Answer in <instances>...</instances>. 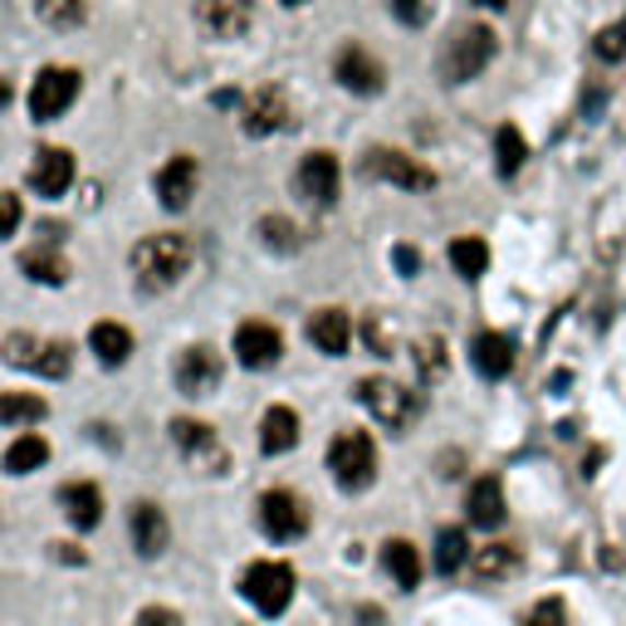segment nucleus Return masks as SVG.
<instances>
[{"label": "nucleus", "instance_id": "obj_46", "mask_svg": "<svg viewBox=\"0 0 626 626\" xmlns=\"http://www.w3.org/2000/svg\"><path fill=\"white\" fill-rule=\"evenodd\" d=\"M479 5H489V10H499V5H509V0H479Z\"/></svg>", "mask_w": 626, "mask_h": 626}, {"label": "nucleus", "instance_id": "obj_9", "mask_svg": "<svg viewBox=\"0 0 626 626\" xmlns=\"http://www.w3.org/2000/svg\"><path fill=\"white\" fill-rule=\"evenodd\" d=\"M221 352L206 348V343H196V348H186L182 358H176V387H182L186 396H211L216 387H221Z\"/></svg>", "mask_w": 626, "mask_h": 626}, {"label": "nucleus", "instance_id": "obj_5", "mask_svg": "<svg viewBox=\"0 0 626 626\" xmlns=\"http://www.w3.org/2000/svg\"><path fill=\"white\" fill-rule=\"evenodd\" d=\"M358 402L368 406L372 421H382L387 431H406V426L416 421V411H421L416 392L402 387V382H392V378H362L358 382Z\"/></svg>", "mask_w": 626, "mask_h": 626}, {"label": "nucleus", "instance_id": "obj_34", "mask_svg": "<svg viewBox=\"0 0 626 626\" xmlns=\"http://www.w3.org/2000/svg\"><path fill=\"white\" fill-rule=\"evenodd\" d=\"M259 235H265L269 250H299V235L285 216H265V221H259Z\"/></svg>", "mask_w": 626, "mask_h": 626}, {"label": "nucleus", "instance_id": "obj_17", "mask_svg": "<svg viewBox=\"0 0 626 626\" xmlns=\"http://www.w3.org/2000/svg\"><path fill=\"white\" fill-rule=\"evenodd\" d=\"M465 514L475 529H499L505 524V485H499V475H479L475 485H470L465 495Z\"/></svg>", "mask_w": 626, "mask_h": 626}, {"label": "nucleus", "instance_id": "obj_21", "mask_svg": "<svg viewBox=\"0 0 626 626\" xmlns=\"http://www.w3.org/2000/svg\"><path fill=\"white\" fill-rule=\"evenodd\" d=\"M309 343L318 352H328V358H343L352 343V318L343 309H318L309 318Z\"/></svg>", "mask_w": 626, "mask_h": 626}, {"label": "nucleus", "instance_id": "obj_44", "mask_svg": "<svg viewBox=\"0 0 626 626\" xmlns=\"http://www.w3.org/2000/svg\"><path fill=\"white\" fill-rule=\"evenodd\" d=\"M55 558L59 563H79L83 568V548H74V544H55Z\"/></svg>", "mask_w": 626, "mask_h": 626}, {"label": "nucleus", "instance_id": "obj_32", "mask_svg": "<svg viewBox=\"0 0 626 626\" xmlns=\"http://www.w3.org/2000/svg\"><path fill=\"white\" fill-rule=\"evenodd\" d=\"M465 563H470L465 529H441V534H436V572H441V578H451V572H461Z\"/></svg>", "mask_w": 626, "mask_h": 626}, {"label": "nucleus", "instance_id": "obj_20", "mask_svg": "<svg viewBox=\"0 0 626 626\" xmlns=\"http://www.w3.org/2000/svg\"><path fill=\"white\" fill-rule=\"evenodd\" d=\"M59 509H65V519L74 529H98V519H103V495H98V485H89V479H69L65 489H59Z\"/></svg>", "mask_w": 626, "mask_h": 626}, {"label": "nucleus", "instance_id": "obj_12", "mask_svg": "<svg viewBox=\"0 0 626 626\" xmlns=\"http://www.w3.org/2000/svg\"><path fill=\"white\" fill-rule=\"evenodd\" d=\"M338 156L333 152H309L304 162H299V192L309 196L313 206H333L338 201Z\"/></svg>", "mask_w": 626, "mask_h": 626}, {"label": "nucleus", "instance_id": "obj_37", "mask_svg": "<svg viewBox=\"0 0 626 626\" xmlns=\"http://www.w3.org/2000/svg\"><path fill=\"white\" fill-rule=\"evenodd\" d=\"M592 49H598L602 59H626V25H607Z\"/></svg>", "mask_w": 626, "mask_h": 626}, {"label": "nucleus", "instance_id": "obj_25", "mask_svg": "<svg viewBox=\"0 0 626 626\" xmlns=\"http://www.w3.org/2000/svg\"><path fill=\"white\" fill-rule=\"evenodd\" d=\"M514 568H519V548L514 544H485V548L470 553V572H475L479 582H499Z\"/></svg>", "mask_w": 626, "mask_h": 626}, {"label": "nucleus", "instance_id": "obj_2", "mask_svg": "<svg viewBox=\"0 0 626 626\" xmlns=\"http://www.w3.org/2000/svg\"><path fill=\"white\" fill-rule=\"evenodd\" d=\"M240 592L250 598V607L259 612V617H279V612L294 602V568L279 558H259L245 568V578H240Z\"/></svg>", "mask_w": 626, "mask_h": 626}, {"label": "nucleus", "instance_id": "obj_18", "mask_svg": "<svg viewBox=\"0 0 626 626\" xmlns=\"http://www.w3.org/2000/svg\"><path fill=\"white\" fill-rule=\"evenodd\" d=\"M470 362H475V372L489 382L509 378V368H514V338H509V333H479V338L470 343Z\"/></svg>", "mask_w": 626, "mask_h": 626}, {"label": "nucleus", "instance_id": "obj_19", "mask_svg": "<svg viewBox=\"0 0 626 626\" xmlns=\"http://www.w3.org/2000/svg\"><path fill=\"white\" fill-rule=\"evenodd\" d=\"M69 182H74V156L65 148H45L35 152V166H30V186L39 196H65Z\"/></svg>", "mask_w": 626, "mask_h": 626}, {"label": "nucleus", "instance_id": "obj_10", "mask_svg": "<svg viewBox=\"0 0 626 626\" xmlns=\"http://www.w3.org/2000/svg\"><path fill=\"white\" fill-rule=\"evenodd\" d=\"M279 352H285V338H279L275 323H240L235 328V362L250 372L275 368Z\"/></svg>", "mask_w": 626, "mask_h": 626}, {"label": "nucleus", "instance_id": "obj_8", "mask_svg": "<svg viewBox=\"0 0 626 626\" xmlns=\"http://www.w3.org/2000/svg\"><path fill=\"white\" fill-rule=\"evenodd\" d=\"M362 172L378 176V182L406 186V192H431V186H436V172H431V166H421L416 156L392 152V148H372L368 162H362Z\"/></svg>", "mask_w": 626, "mask_h": 626}, {"label": "nucleus", "instance_id": "obj_31", "mask_svg": "<svg viewBox=\"0 0 626 626\" xmlns=\"http://www.w3.org/2000/svg\"><path fill=\"white\" fill-rule=\"evenodd\" d=\"M524 162H529V142H524V132H519L514 123H505V128L495 132V166H499V176H514Z\"/></svg>", "mask_w": 626, "mask_h": 626}, {"label": "nucleus", "instance_id": "obj_30", "mask_svg": "<svg viewBox=\"0 0 626 626\" xmlns=\"http://www.w3.org/2000/svg\"><path fill=\"white\" fill-rule=\"evenodd\" d=\"M49 461V441L45 436H20V441H10V451H5V470L10 475H30V470H39Z\"/></svg>", "mask_w": 626, "mask_h": 626}, {"label": "nucleus", "instance_id": "obj_41", "mask_svg": "<svg viewBox=\"0 0 626 626\" xmlns=\"http://www.w3.org/2000/svg\"><path fill=\"white\" fill-rule=\"evenodd\" d=\"M15 225H20V196L0 192V240L15 235Z\"/></svg>", "mask_w": 626, "mask_h": 626}, {"label": "nucleus", "instance_id": "obj_1", "mask_svg": "<svg viewBox=\"0 0 626 626\" xmlns=\"http://www.w3.org/2000/svg\"><path fill=\"white\" fill-rule=\"evenodd\" d=\"M192 269V240L186 235H148L138 250H132V275H138L142 289H172L176 279Z\"/></svg>", "mask_w": 626, "mask_h": 626}, {"label": "nucleus", "instance_id": "obj_4", "mask_svg": "<svg viewBox=\"0 0 626 626\" xmlns=\"http://www.w3.org/2000/svg\"><path fill=\"white\" fill-rule=\"evenodd\" d=\"M328 470H333V479H338V489H348V495L368 489L372 479H378V445H372V436L343 431L338 441L328 445Z\"/></svg>", "mask_w": 626, "mask_h": 626}, {"label": "nucleus", "instance_id": "obj_22", "mask_svg": "<svg viewBox=\"0 0 626 626\" xmlns=\"http://www.w3.org/2000/svg\"><path fill=\"white\" fill-rule=\"evenodd\" d=\"M166 544H172V524H166V514L156 505H132V548L142 553V558H156Z\"/></svg>", "mask_w": 626, "mask_h": 626}, {"label": "nucleus", "instance_id": "obj_42", "mask_svg": "<svg viewBox=\"0 0 626 626\" xmlns=\"http://www.w3.org/2000/svg\"><path fill=\"white\" fill-rule=\"evenodd\" d=\"M138 626H186L172 607H142L138 612Z\"/></svg>", "mask_w": 626, "mask_h": 626}, {"label": "nucleus", "instance_id": "obj_28", "mask_svg": "<svg viewBox=\"0 0 626 626\" xmlns=\"http://www.w3.org/2000/svg\"><path fill=\"white\" fill-rule=\"evenodd\" d=\"M20 269H25L35 285H65L69 279V259L55 255V250H25V255H20Z\"/></svg>", "mask_w": 626, "mask_h": 626}, {"label": "nucleus", "instance_id": "obj_33", "mask_svg": "<svg viewBox=\"0 0 626 626\" xmlns=\"http://www.w3.org/2000/svg\"><path fill=\"white\" fill-rule=\"evenodd\" d=\"M411 362H416V372H421V382H441L445 378V343L436 338H416L411 343Z\"/></svg>", "mask_w": 626, "mask_h": 626}, {"label": "nucleus", "instance_id": "obj_27", "mask_svg": "<svg viewBox=\"0 0 626 626\" xmlns=\"http://www.w3.org/2000/svg\"><path fill=\"white\" fill-rule=\"evenodd\" d=\"M49 402L35 392H0V426H30V421H45Z\"/></svg>", "mask_w": 626, "mask_h": 626}, {"label": "nucleus", "instance_id": "obj_16", "mask_svg": "<svg viewBox=\"0 0 626 626\" xmlns=\"http://www.w3.org/2000/svg\"><path fill=\"white\" fill-rule=\"evenodd\" d=\"M333 74H338V83H343V89H352V93H382L387 69H382L362 45H348L338 55V65H333Z\"/></svg>", "mask_w": 626, "mask_h": 626}, {"label": "nucleus", "instance_id": "obj_35", "mask_svg": "<svg viewBox=\"0 0 626 626\" xmlns=\"http://www.w3.org/2000/svg\"><path fill=\"white\" fill-rule=\"evenodd\" d=\"M524 626H568V607H563V598L534 602V612L524 617Z\"/></svg>", "mask_w": 626, "mask_h": 626}, {"label": "nucleus", "instance_id": "obj_13", "mask_svg": "<svg viewBox=\"0 0 626 626\" xmlns=\"http://www.w3.org/2000/svg\"><path fill=\"white\" fill-rule=\"evenodd\" d=\"M196 20H201L216 39H235L250 30L255 5H250V0H196Z\"/></svg>", "mask_w": 626, "mask_h": 626}, {"label": "nucleus", "instance_id": "obj_47", "mask_svg": "<svg viewBox=\"0 0 626 626\" xmlns=\"http://www.w3.org/2000/svg\"><path fill=\"white\" fill-rule=\"evenodd\" d=\"M285 5H304V0H285Z\"/></svg>", "mask_w": 626, "mask_h": 626}, {"label": "nucleus", "instance_id": "obj_23", "mask_svg": "<svg viewBox=\"0 0 626 626\" xmlns=\"http://www.w3.org/2000/svg\"><path fill=\"white\" fill-rule=\"evenodd\" d=\"M299 445V416L289 406H269L265 421H259V451L265 455H285Z\"/></svg>", "mask_w": 626, "mask_h": 626}, {"label": "nucleus", "instance_id": "obj_38", "mask_svg": "<svg viewBox=\"0 0 626 626\" xmlns=\"http://www.w3.org/2000/svg\"><path fill=\"white\" fill-rule=\"evenodd\" d=\"M5 348H10V362H15V368H35L39 352H45L35 338H25V333H15V338H10Z\"/></svg>", "mask_w": 626, "mask_h": 626}, {"label": "nucleus", "instance_id": "obj_29", "mask_svg": "<svg viewBox=\"0 0 626 626\" xmlns=\"http://www.w3.org/2000/svg\"><path fill=\"white\" fill-rule=\"evenodd\" d=\"M451 265H455V275H461V279H479L489 269V245L479 235L451 240Z\"/></svg>", "mask_w": 626, "mask_h": 626}, {"label": "nucleus", "instance_id": "obj_43", "mask_svg": "<svg viewBox=\"0 0 626 626\" xmlns=\"http://www.w3.org/2000/svg\"><path fill=\"white\" fill-rule=\"evenodd\" d=\"M392 259H396V269H402V275H406V279H411V275H416V269H421V255H416V250H411V245H396V250H392Z\"/></svg>", "mask_w": 626, "mask_h": 626}, {"label": "nucleus", "instance_id": "obj_39", "mask_svg": "<svg viewBox=\"0 0 626 626\" xmlns=\"http://www.w3.org/2000/svg\"><path fill=\"white\" fill-rule=\"evenodd\" d=\"M39 15L59 20V25H74V20H83V5L79 0H39Z\"/></svg>", "mask_w": 626, "mask_h": 626}, {"label": "nucleus", "instance_id": "obj_6", "mask_svg": "<svg viewBox=\"0 0 626 626\" xmlns=\"http://www.w3.org/2000/svg\"><path fill=\"white\" fill-rule=\"evenodd\" d=\"M259 529H265L275 544L304 538V534H309V509H304V499L289 495V489H265V495H259Z\"/></svg>", "mask_w": 626, "mask_h": 626}, {"label": "nucleus", "instance_id": "obj_15", "mask_svg": "<svg viewBox=\"0 0 626 626\" xmlns=\"http://www.w3.org/2000/svg\"><path fill=\"white\" fill-rule=\"evenodd\" d=\"M289 123V93L285 89H259L255 98L245 103V132L250 138H269V132H279Z\"/></svg>", "mask_w": 626, "mask_h": 626}, {"label": "nucleus", "instance_id": "obj_11", "mask_svg": "<svg viewBox=\"0 0 626 626\" xmlns=\"http://www.w3.org/2000/svg\"><path fill=\"white\" fill-rule=\"evenodd\" d=\"M172 441L182 445V455L192 461L196 470H221L225 465V451H221V441H216V431L206 421H192V416H176L172 421Z\"/></svg>", "mask_w": 626, "mask_h": 626}, {"label": "nucleus", "instance_id": "obj_3", "mask_svg": "<svg viewBox=\"0 0 626 626\" xmlns=\"http://www.w3.org/2000/svg\"><path fill=\"white\" fill-rule=\"evenodd\" d=\"M495 59V30L489 25H461L451 35V45L441 49V79L445 83H470L485 74V65Z\"/></svg>", "mask_w": 626, "mask_h": 626}, {"label": "nucleus", "instance_id": "obj_24", "mask_svg": "<svg viewBox=\"0 0 626 626\" xmlns=\"http://www.w3.org/2000/svg\"><path fill=\"white\" fill-rule=\"evenodd\" d=\"M89 348H93V358H98L103 368H123V362L132 358V333L123 328V323H93Z\"/></svg>", "mask_w": 626, "mask_h": 626}, {"label": "nucleus", "instance_id": "obj_7", "mask_svg": "<svg viewBox=\"0 0 626 626\" xmlns=\"http://www.w3.org/2000/svg\"><path fill=\"white\" fill-rule=\"evenodd\" d=\"M74 98H79V69L49 65L39 69L35 89H30V113H35V123H55Z\"/></svg>", "mask_w": 626, "mask_h": 626}, {"label": "nucleus", "instance_id": "obj_14", "mask_svg": "<svg viewBox=\"0 0 626 626\" xmlns=\"http://www.w3.org/2000/svg\"><path fill=\"white\" fill-rule=\"evenodd\" d=\"M196 182H201V172H196V156H172V162L156 172V196H162L166 211H186L196 196Z\"/></svg>", "mask_w": 626, "mask_h": 626}, {"label": "nucleus", "instance_id": "obj_36", "mask_svg": "<svg viewBox=\"0 0 626 626\" xmlns=\"http://www.w3.org/2000/svg\"><path fill=\"white\" fill-rule=\"evenodd\" d=\"M35 372H39V378H65V372H69V343H49V348L39 352Z\"/></svg>", "mask_w": 626, "mask_h": 626}, {"label": "nucleus", "instance_id": "obj_40", "mask_svg": "<svg viewBox=\"0 0 626 626\" xmlns=\"http://www.w3.org/2000/svg\"><path fill=\"white\" fill-rule=\"evenodd\" d=\"M392 15L402 25H426L431 20V0H392Z\"/></svg>", "mask_w": 626, "mask_h": 626}, {"label": "nucleus", "instance_id": "obj_26", "mask_svg": "<svg viewBox=\"0 0 626 626\" xmlns=\"http://www.w3.org/2000/svg\"><path fill=\"white\" fill-rule=\"evenodd\" d=\"M382 563H387V572L396 578V588L411 592L421 582V553H416V544H406V538H387L382 544Z\"/></svg>", "mask_w": 626, "mask_h": 626}, {"label": "nucleus", "instance_id": "obj_45", "mask_svg": "<svg viewBox=\"0 0 626 626\" xmlns=\"http://www.w3.org/2000/svg\"><path fill=\"white\" fill-rule=\"evenodd\" d=\"M10 98H15V89H10V83H5V79H0V108H5V103H10Z\"/></svg>", "mask_w": 626, "mask_h": 626}]
</instances>
